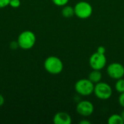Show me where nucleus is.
Here are the masks:
<instances>
[{"instance_id":"f257e3e1","label":"nucleus","mask_w":124,"mask_h":124,"mask_svg":"<svg viewBox=\"0 0 124 124\" xmlns=\"http://www.w3.org/2000/svg\"><path fill=\"white\" fill-rule=\"evenodd\" d=\"M36 35L31 31H24L21 32L17 40L19 47L24 50H28L33 48L36 44Z\"/></svg>"},{"instance_id":"f03ea898","label":"nucleus","mask_w":124,"mask_h":124,"mask_svg":"<svg viewBox=\"0 0 124 124\" xmlns=\"http://www.w3.org/2000/svg\"><path fill=\"white\" fill-rule=\"evenodd\" d=\"M44 69L52 75H58L63 70V62L56 56H49L44 60Z\"/></svg>"},{"instance_id":"7ed1b4c3","label":"nucleus","mask_w":124,"mask_h":124,"mask_svg":"<svg viewBox=\"0 0 124 124\" xmlns=\"http://www.w3.org/2000/svg\"><path fill=\"white\" fill-rule=\"evenodd\" d=\"M75 91L79 95L89 96L94 93V84H93L89 78H82L77 81L75 84Z\"/></svg>"},{"instance_id":"20e7f679","label":"nucleus","mask_w":124,"mask_h":124,"mask_svg":"<svg viewBox=\"0 0 124 124\" xmlns=\"http://www.w3.org/2000/svg\"><path fill=\"white\" fill-rule=\"evenodd\" d=\"M94 94L98 99L106 100L111 97L113 94V89L108 83L100 81L94 84Z\"/></svg>"},{"instance_id":"39448f33","label":"nucleus","mask_w":124,"mask_h":124,"mask_svg":"<svg viewBox=\"0 0 124 124\" xmlns=\"http://www.w3.org/2000/svg\"><path fill=\"white\" fill-rule=\"evenodd\" d=\"M75 15L80 19H87L92 15V6L87 1H78L74 7Z\"/></svg>"},{"instance_id":"423d86ee","label":"nucleus","mask_w":124,"mask_h":124,"mask_svg":"<svg viewBox=\"0 0 124 124\" xmlns=\"http://www.w3.org/2000/svg\"><path fill=\"white\" fill-rule=\"evenodd\" d=\"M89 63L92 70H102L107 64L105 54H100L97 52L93 53L89 57Z\"/></svg>"},{"instance_id":"0eeeda50","label":"nucleus","mask_w":124,"mask_h":124,"mask_svg":"<svg viewBox=\"0 0 124 124\" xmlns=\"http://www.w3.org/2000/svg\"><path fill=\"white\" fill-rule=\"evenodd\" d=\"M107 73L113 79H120L124 76V66L119 62L110 63L107 68Z\"/></svg>"},{"instance_id":"6e6552de","label":"nucleus","mask_w":124,"mask_h":124,"mask_svg":"<svg viewBox=\"0 0 124 124\" xmlns=\"http://www.w3.org/2000/svg\"><path fill=\"white\" fill-rule=\"evenodd\" d=\"M76 112L81 116L88 117L93 114L94 110V105L88 100L80 101L76 105Z\"/></svg>"},{"instance_id":"1a4fd4ad","label":"nucleus","mask_w":124,"mask_h":124,"mask_svg":"<svg viewBox=\"0 0 124 124\" xmlns=\"http://www.w3.org/2000/svg\"><path fill=\"white\" fill-rule=\"evenodd\" d=\"M53 122L54 124H70L72 118L66 112H58L54 116Z\"/></svg>"},{"instance_id":"9d476101","label":"nucleus","mask_w":124,"mask_h":124,"mask_svg":"<svg viewBox=\"0 0 124 124\" xmlns=\"http://www.w3.org/2000/svg\"><path fill=\"white\" fill-rule=\"evenodd\" d=\"M102 78V74L99 70H92L89 74L88 78L94 84L101 81Z\"/></svg>"},{"instance_id":"9b49d317","label":"nucleus","mask_w":124,"mask_h":124,"mask_svg":"<svg viewBox=\"0 0 124 124\" xmlns=\"http://www.w3.org/2000/svg\"><path fill=\"white\" fill-rule=\"evenodd\" d=\"M62 15L65 17V18H70L75 15V12H74V7L69 6V5H65L62 7V11H61Z\"/></svg>"},{"instance_id":"f8f14e48","label":"nucleus","mask_w":124,"mask_h":124,"mask_svg":"<svg viewBox=\"0 0 124 124\" xmlns=\"http://www.w3.org/2000/svg\"><path fill=\"white\" fill-rule=\"evenodd\" d=\"M109 124H124V121L123 120L121 115L118 114H113L111 115L108 120Z\"/></svg>"},{"instance_id":"ddd939ff","label":"nucleus","mask_w":124,"mask_h":124,"mask_svg":"<svg viewBox=\"0 0 124 124\" xmlns=\"http://www.w3.org/2000/svg\"><path fill=\"white\" fill-rule=\"evenodd\" d=\"M115 89L120 94L124 92V79L123 78L117 80L116 85H115Z\"/></svg>"},{"instance_id":"4468645a","label":"nucleus","mask_w":124,"mask_h":124,"mask_svg":"<svg viewBox=\"0 0 124 124\" xmlns=\"http://www.w3.org/2000/svg\"><path fill=\"white\" fill-rule=\"evenodd\" d=\"M52 1L56 6L58 7H63L66 5L69 1V0H52Z\"/></svg>"},{"instance_id":"2eb2a0df","label":"nucleus","mask_w":124,"mask_h":124,"mask_svg":"<svg viewBox=\"0 0 124 124\" xmlns=\"http://www.w3.org/2000/svg\"><path fill=\"white\" fill-rule=\"evenodd\" d=\"M9 5L12 8H18L20 6V0H10Z\"/></svg>"},{"instance_id":"dca6fc26","label":"nucleus","mask_w":124,"mask_h":124,"mask_svg":"<svg viewBox=\"0 0 124 124\" xmlns=\"http://www.w3.org/2000/svg\"><path fill=\"white\" fill-rule=\"evenodd\" d=\"M118 103L119 105L124 108V92L121 93V94L118 97Z\"/></svg>"},{"instance_id":"f3484780","label":"nucleus","mask_w":124,"mask_h":124,"mask_svg":"<svg viewBox=\"0 0 124 124\" xmlns=\"http://www.w3.org/2000/svg\"><path fill=\"white\" fill-rule=\"evenodd\" d=\"M10 0H0V8H4L9 4Z\"/></svg>"},{"instance_id":"a211bd4d","label":"nucleus","mask_w":124,"mask_h":124,"mask_svg":"<svg viewBox=\"0 0 124 124\" xmlns=\"http://www.w3.org/2000/svg\"><path fill=\"white\" fill-rule=\"evenodd\" d=\"M97 52H99V53H100V54H105V52H106L105 47L103 46H100L97 48Z\"/></svg>"},{"instance_id":"6ab92c4d","label":"nucleus","mask_w":124,"mask_h":124,"mask_svg":"<svg viewBox=\"0 0 124 124\" xmlns=\"http://www.w3.org/2000/svg\"><path fill=\"white\" fill-rule=\"evenodd\" d=\"M10 46H11V48H12V49H17V47H19L17 41H12V42H11Z\"/></svg>"},{"instance_id":"aec40b11","label":"nucleus","mask_w":124,"mask_h":124,"mask_svg":"<svg viewBox=\"0 0 124 124\" xmlns=\"http://www.w3.org/2000/svg\"><path fill=\"white\" fill-rule=\"evenodd\" d=\"M5 102V100H4V97L2 94H0V107H1Z\"/></svg>"},{"instance_id":"412c9836","label":"nucleus","mask_w":124,"mask_h":124,"mask_svg":"<svg viewBox=\"0 0 124 124\" xmlns=\"http://www.w3.org/2000/svg\"><path fill=\"white\" fill-rule=\"evenodd\" d=\"M79 124H91V122H90L89 121H88V120H82V121H81L79 122Z\"/></svg>"},{"instance_id":"4be33fe9","label":"nucleus","mask_w":124,"mask_h":124,"mask_svg":"<svg viewBox=\"0 0 124 124\" xmlns=\"http://www.w3.org/2000/svg\"><path fill=\"white\" fill-rule=\"evenodd\" d=\"M121 117H122L123 120L124 121V110H122V112H121Z\"/></svg>"}]
</instances>
